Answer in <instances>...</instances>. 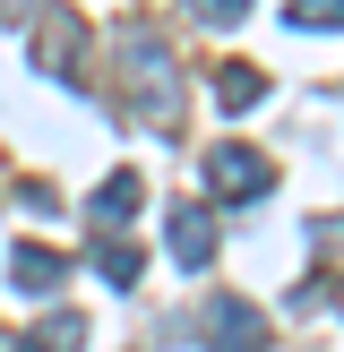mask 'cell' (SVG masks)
Wrapping results in <instances>:
<instances>
[{"mask_svg":"<svg viewBox=\"0 0 344 352\" xmlns=\"http://www.w3.org/2000/svg\"><path fill=\"white\" fill-rule=\"evenodd\" d=\"M120 86H129V120H147V129H172L181 120V78H172V52L155 34H129L120 43Z\"/></svg>","mask_w":344,"mask_h":352,"instance_id":"obj_1","label":"cell"},{"mask_svg":"<svg viewBox=\"0 0 344 352\" xmlns=\"http://www.w3.org/2000/svg\"><path fill=\"white\" fill-rule=\"evenodd\" d=\"M189 336H198L206 352H267V344H275V327L258 318V309L241 301V292H215V301H206L198 318H189Z\"/></svg>","mask_w":344,"mask_h":352,"instance_id":"obj_2","label":"cell"},{"mask_svg":"<svg viewBox=\"0 0 344 352\" xmlns=\"http://www.w3.org/2000/svg\"><path fill=\"white\" fill-rule=\"evenodd\" d=\"M206 181H215V198H267L275 164L258 146H215V155H206Z\"/></svg>","mask_w":344,"mask_h":352,"instance_id":"obj_3","label":"cell"},{"mask_svg":"<svg viewBox=\"0 0 344 352\" xmlns=\"http://www.w3.org/2000/svg\"><path fill=\"white\" fill-rule=\"evenodd\" d=\"M164 241H172L181 267H206V258H215V215H206L198 198H181V206L164 215Z\"/></svg>","mask_w":344,"mask_h":352,"instance_id":"obj_4","label":"cell"},{"mask_svg":"<svg viewBox=\"0 0 344 352\" xmlns=\"http://www.w3.org/2000/svg\"><path fill=\"white\" fill-rule=\"evenodd\" d=\"M78 43H86V26H78V17H69V9H52V17H43V43H34V60H43L52 78H86Z\"/></svg>","mask_w":344,"mask_h":352,"instance_id":"obj_5","label":"cell"},{"mask_svg":"<svg viewBox=\"0 0 344 352\" xmlns=\"http://www.w3.org/2000/svg\"><path fill=\"white\" fill-rule=\"evenodd\" d=\"M138 206H147V181H138V172H112V181L86 198V215H95V232H120Z\"/></svg>","mask_w":344,"mask_h":352,"instance_id":"obj_6","label":"cell"},{"mask_svg":"<svg viewBox=\"0 0 344 352\" xmlns=\"http://www.w3.org/2000/svg\"><path fill=\"white\" fill-rule=\"evenodd\" d=\"M61 275H69V258H61V250H34V241L9 258V284H17V292H61Z\"/></svg>","mask_w":344,"mask_h":352,"instance_id":"obj_7","label":"cell"},{"mask_svg":"<svg viewBox=\"0 0 344 352\" xmlns=\"http://www.w3.org/2000/svg\"><path fill=\"white\" fill-rule=\"evenodd\" d=\"M95 275H103V284H112V292H129L138 275H147V258H138V250H129V241H120V232H103V250H95Z\"/></svg>","mask_w":344,"mask_h":352,"instance_id":"obj_8","label":"cell"},{"mask_svg":"<svg viewBox=\"0 0 344 352\" xmlns=\"http://www.w3.org/2000/svg\"><path fill=\"white\" fill-rule=\"evenodd\" d=\"M215 95L241 112V103H258V95H267V69H250V60H224V69H215Z\"/></svg>","mask_w":344,"mask_h":352,"instance_id":"obj_9","label":"cell"},{"mask_svg":"<svg viewBox=\"0 0 344 352\" xmlns=\"http://www.w3.org/2000/svg\"><path fill=\"white\" fill-rule=\"evenodd\" d=\"M78 344H86V318H78V309H52V318L34 327V352H78Z\"/></svg>","mask_w":344,"mask_h":352,"instance_id":"obj_10","label":"cell"},{"mask_svg":"<svg viewBox=\"0 0 344 352\" xmlns=\"http://www.w3.org/2000/svg\"><path fill=\"white\" fill-rule=\"evenodd\" d=\"M284 26H301V34H336V26H344V0H292Z\"/></svg>","mask_w":344,"mask_h":352,"instance_id":"obj_11","label":"cell"},{"mask_svg":"<svg viewBox=\"0 0 344 352\" xmlns=\"http://www.w3.org/2000/svg\"><path fill=\"white\" fill-rule=\"evenodd\" d=\"M189 17H198V26H241L250 0H189Z\"/></svg>","mask_w":344,"mask_h":352,"instance_id":"obj_12","label":"cell"},{"mask_svg":"<svg viewBox=\"0 0 344 352\" xmlns=\"http://www.w3.org/2000/svg\"><path fill=\"white\" fill-rule=\"evenodd\" d=\"M9 9H26V0H0V17H9Z\"/></svg>","mask_w":344,"mask_h":352,"instance_id":"obj_13","label":"cell"}]
</instances>
